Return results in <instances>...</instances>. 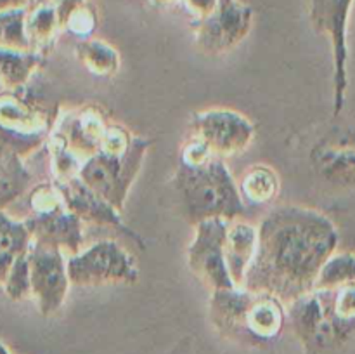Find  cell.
<instances>
[{
  "mask_svg": "<svg viewBox=\"0 0 355 354\" xmlns=\"http://www.w3.org/2000/svg\"><path fill=\"white\" fill-rule=\"evenodd\" d=\"M208 316L218 333L245 347L276 342L286 326V304L276 295L245 287L210 295Z\"/></svg>",
  "mask_w": 355,
  "mask_h": 354,
  "instance_id": "cell-2",
  "label": "cell"
},
{
  "mask_svg": "<svg viewBox=\"0 0 355 354\" xmlns=\"http://www.w3.org/2000/svg\"><path fill=\"white\" fill-rule=\"evenodd\" d=\"M30 0H0V12L7 9H12V7H21L28 6Z\"/></svg>",
  "mask_w": 355,
  "mask_h": 354,
  "instance_id": "cell-31",
  "label": "cell"
},
{
  "mask_svg": "<svg viewBox=\"0 0 355 354\" xmlns=\"http://www.w3.org/2000/svg\"><path fill=\"white\" fill-rule=\"evenodd\" d=\"M58 186L59 193H61L62 200H64L66 207L76 215L82 222H92V224L107 226V228H114L118 231L125 233L128 238L134 239L135 243L144 248L141 236L128 228L123 222L121 212L116 210L111 203H107L104 198L94 193L78 176L71 177L66 180H54Z\"/></svg>",
  "mask_w": 355,
  "mask_h": 354,
  "instance_id": "cell-16",
  "label": "cell"
},
{
  "mask_svg": "<svg viewBox=\"0 0 355 354\" xmlns=\"http://www.w3.org/2000/svg\"><path fill=\"white\" fill-rule=\"evenodd\" d=\"M28 260H30L31 297L35 298L38 312L49 318L62 307L71 285L64 252L54 246L31 242Z\"/></svg>",
  "mask_w": 355,
  "mask_h": 354,
  "instance_id": "cell-15",
  "label": "cell"
},
{
  "mask_svg": "<svg viewBox=\"0 0 355 354\" xmlns=\"http://www.w3.org/2000/svg\"><path fill=\"white\" fill-rule=\"evenodd\" d=\"M193 346H194L193 339H191V337H184V339H180L179 342H177L175 346H173L172 349L165 354H193L194 353Z\"/></svg>",
  "mask_w": 355,
  "mask_h": 354,
  "instance_id": "cell-30",
  "label": "cell"
},
{
  "mask_svg": "<svg viewBox=\"0 0 355 354\" xmlns=\"http://www.w3.org/2000/svg\"><path fill=\"white\" fill-rule=\"evenodd\" d=\"M149 2H153V0H149Z\"/></svg>",
  "mask_w": 355,
  "mask_h": 354,
  "instance_id": "cell-34",
  "label": "cell"
},
{
  "mask_svg": "<svg viewBox=\"0 0 355 354\" xmlns=\"http://www.w3.org/2000/svg\"><path fill=\"white\" fill-rule=\"evenodd\" d=\"M31 245V236L24 221L0 212V287L6 283L7 274L17 255L26 252Z\"/></svg>",
  "mask_w": 355,
  "mask_h": 354,
  "instance_id": "cell-21",
  "label": "cell"
},
{
  "mask_svg": "<svg viewBox=\"0 0 355 354\" xmlns=\"http://www.w3.org/2000/svg\"><path fill=\"white\" fill-rule=\"evenodd\" d=\"M259 245V229L245 221H231L224 243V257L234 287H243Z\"/></svg>",
  "mask_w": 355,
  "mask_h": 354,
  "instance_id": "cell-17",
  "label": "cell"
},
{
  "mask_svg": "<svg viewBox=\"0 0 355 354\" xmlns=\"http://www.w3.org/2000/svg\"><path fill=\"white\" fill-rule=\"evenodd\" d=\"M75 54L83 68L94 76H113L121 66L120 52L101 38H85L75 45Z\"/></svg>",
  "mask_w": 355,
  "mask_h": 354,
  "instance_id": "cell-23",
  "label": "cell"
},
{
  "mask_svg": "<svg viewBox=\"0 0 355 354\" xmlns=\"http://www.w3.org/2000/svg\"><path fill=\"white\" fill-rule=\"evenodd\" d=\"M30 250V248H28ZM28 250L17 255L14 260L12 267H10L9 274H7L6 283L2 285L3 294L10 298V301H24V298L31 297V280H30V260H28Z\"/></svg>",
  "mask_w": 355,
  "mask_h": 354,
  "instance_id": "cell-26",
  "label": "cell"
},
{
  "mask_svg": "<svg viewBox=\"0 0 355 354\" xmlns=\"http://www.w3.org/2000/svg\"><path fill=\"white\" fill-rule=\"evenodd\" d=\"M110 124L106 111L96 104L73 108L54 121L47 146L69 153L83 165L101 149Z\"/></svg>",
  "mask_w": 355,
  "mask_h": 354,
  "instance_id": "cell-10",
  "label": "cell"
},
{
  "mask_svg": "<svg viewBox=\"0 0 355 354\" xmlns=\"http://www.w3.org/2000/svg\"><path fill=\"white\" fill-rule=\"evenodd\" d=\"M59 31L61 28H59L52 0H37L28 6L26 33L31 51L45 54V51L54 44Z\"/></svg>",
  "mask_w": 355,
  "mask_h": 354,
  "instance_id": "cell-20",
  "label": "cell"
},
{
  "mask_svg": "<svg viewBox=\"0 0 355 354\" xmlns=\"http://www.w3.org/2000/svg\"><path fill=\"white\" fill-rule=\"evenodd\" d=\"M290 323L304 354H342L352 340L355 326L335 312L331 292L314 290L291 301L286 307Z\"/></svg>",
  "mask_w": 355,
  "mask_h": 354,
  "instance_id": "cell-5",
  "label": "cell"
},
{
  "mask_svg": "<svg viewBox=\"0 0 355 354\" xmlns=\"http://www.w3.org/2000/svg\"><path fill=\"white\" fill-rule=\"evenodd\" d=\"M30 215L24 219L31 242L75 255L82 250V221L66 207L55 183H42L28 194Z\"/></svg>",
  "mask_w": 355,
  "mask_h": 354,
  "instance_id": "cell-6",
  "label": "cell"
},
{
  "mask_svg": "<svg viewBox=\"0 0 355 354\" xmlns=\"http://www.w3.org/2000/svg\"><path fill=\"white\" fill-rule=\"evenodd\" d=\"M312 170L324 184L338 189H355V127L331 125L311 149Z\"/></svg>",
  "mask_w": 355,
  "mask_h": 354,
  "instance_id": "cell-13",
  "label": "cell"
},
{
  "mask_svg": "<svg viewBox=\"0 0 355 354\" xmlns=\"http://www.w3.org/2000/svg\"><path fill=\"white\" fill-rule=\"evenodd\" d=\"M279 176L276 170L266 163L250 167L239 180L238 189L245 205L270 203L279 193Z\"/></svg>",
  "mask_w": 355,
  "mask_h": 354,
  "instance_id": "cell-22",
  "label": "cell"
},
{
  "mask_svg": "<svg viewBox=\"0 0 355 354\" xmlns=\"http://www.w3.org/2000/svg\"><path fill=\"white\" fill-rule=\"evenodd\" d=\"M97 26H99V14H97L96 6L85 0L82 6H78L69 14L62 31H68L78 40H85V38H92V33L97 30Z\"/></svg>",
  "mask_w": 355,
  "mask_h": 354,
  "instance_id": "cell-27",
  "label": "cell"
},
{
  "mask_svg": "<svg viewBox=\"0 0 355 354\" xmlns=\"http://www.w3.org/2000/svg\"><path fill=\"white\" fill-rule=\"evenodd\" d=\"M0 354H10V351L7 349V346L2 342V340H0Z\"/></svg>",
  "mask_w": 355,
  "mask_h": 354,
  "instance_id": "cell-33",
  "label": "cell"
},
{
  "mask_svg": "<svg viewBox=\"0 0 355 354\" xmlns=\"http://www.w3.org/2000/svg\"><path fill=\"white\" fill-rule=\"evenodd\" d=\"M66 264L69 283L75 287L134 285L139 280L134 259L114 239L96 242L89 248L69 255Z\"/></svg>",
  "mask_w": 355,
  "mask_h": 354,
  "instance_id": "cell-9",
  "label": "cell"
},
{
  "mask_svg": "<svg viewBox=\"0 0 355 354\" xmlns=\"http://www.w3.org/2000/svg\"><path fill=\"white\" fill-rule=\"evenodd\" d=\"M229 222L225 219H207L194 226V239L187 250V264L196 280L210 290L234 288L224 257V243Z\"/></svg>",
  "mask_w": 355,
  "mask_h": 354,
  "instance_id": "cell-12",
  "label": "cell"
},
{
  "mask_svg": "<svg viewBox=\"0 0 355 354\" xmlns=\"http://www.w3.org/2000/svg\"><path fill=\"white\" fill-rule=\"evenodd\" d=\"M54 118L23 90L0 94V144L21 158L47 142Z\"/></svg>",
  "mask_w": 355,
  "mask_h": 354,
  "instance_id": "cell-7",
  "label": "cell"
},
{
  "mask_svg": "<svg viewBox=\"0 0 355 354\" xmlns=\"http://www.w3.org/2000/svg\"><path fill=\"white\" fill-rule=\"evenodd\" d=\"M83 2H85V0H52V6H54L55 16H58V23H59V28H61V31H62V26H64L66 19L69 17V14H71L76 7L82 6Z\"/></svg>",
  "mask_w": 355,
  "mask_h": 354,
  "instance_id": "cell-29",
  "label": "cell"
},
{
  "mask_svg": "<svg viewBox=\"0 0 355 354\" xmlns=\"http://www.w3.org/2000/svg\"><path fill=\"white\" fill-rule=\"evenodd\" d=\"M42 65L44 54L0 47V87L3 90H23Z\"/></svg>",
  "mask_w": 355,
  "mask_h": 354,
  "instance_id": "cell-18",
  "label": "cell"
},
{
  "mask_svg": "<svg viewBox=\"0 0 355 354\" xmlns=\"http://www.w3.org/2000/svg\"><path fill=\"white\" fill-rule=\"evenodd\" d=\"M184 10L193 17V24L210 17L220 6V0H179Z\"/></svg>",
  "mask_w": 355,
  "mask_h": 354,
  "instance_id": "cell-28",
  "label": "cell"
},
{
  "mask_svg": "<svg viewBox=\"0 0 355 354\" xmlns=\"http://www.w3.org/2000/svg\"><path fill=\"white\" fill-rule=\"evenodd\" d=\"M28 6L12 7L0 12V47L31 51L26 33Z\"/></svg>",
  "mask_w": 355,
  "mask_h": 354,
  "instance_id": "cell-25",
  "label": "cell"
},
{
  "mask_svg": "<svg viewBox=\"0 0 355 354\" xmlns=\"http://www.w3.org/2000/svg\"><path fill=\"white\" fill-rule=\"evenodd\" d=\"M175 2H179V0H153L151 3H155V6H170V3H175Z\"/></svg>",
  "mask_w": 355,
  "mask_h": 354,
  "instance_id": "cell-32",
  "label": "cell"
},
{
  "mask_svg": "<svg viewBox=\"0 0 355 354\" xmlns=\"http://www.w3.org/2000/svg\"><path fill=\"white\" fill-rule=\"evenodd\" d=\"M149 148L151 141L148 137L132 134L125 125L111 121L101 149L83 162L78 177L121 212Z\"/></svg>",
  "mask_w": 355,
  "mask_h": 354,
  "instance_id": "cell-3",
  "label": "cell"
},
{
  "mask_svg": "<svg viewBox=\"0 0 355 354\" xmlns=\"http://www.w3.org/2000/svg\"><path fill=\"white\" fill-rule=\"evenodd\" d=\"M31 184V172L23 158L0 144V212H6L17 198L23 196Z\"/></svg>",
  "mask_w": 355,
  "mask_h": 354,
  "instance_id": "cell-19",
  "label": "cell"
},
{
  "mask_svg": "<svg viewBox=\"0 0 355 354\" xmlns=\"http://www.w3.org/2000/svg\"><path fill=\"white\" fill-rule=\"evenodd\" d=\"M173 184L184 215L193 226L207 219L236 221L245 215L246 205L224 158L211 156L201 163L179 162Z\"/></svg>",
  "mask_w": 355,
  "mask_h": 354,
  "instance_id": "cell-4",
  "label": "cell"
},
{
  "mask_svg": "<svg viewBox=\"0 0 355 354\" xmlns=\"http://www.w3.org/2000/svg\"><path fill=\"white\" fill-rule=\"evenodd\" d=\"M347 285H355V252H335L322 266L314 288L333 290Z\"/></svg>",
  "mask_w": 355,
  "mask_h": 354,
  "instance_id": "cell-24",
  "label": "cell"
},
{
  "mask_svg": "<svg viewBox=\"0 0 355 354\" xmlns=\"http://www.w3.org/2000/svg\"><path fill=\"white\" fill-rule=\"evenodd\" d=\"M191 130L218 158L241 155L255 139L253 121L231 108L198 111L191 120Z\"/></svg>",
  "mask_w": 355,
  "mask_h": 354,
  "instance_id": "cell-11",
  "label": "cell"
},
{
  "mask_svg": "<svg viewBox=\"0 0 355 354\" xmlns=\"http://www.w3.org/2000/svg\"><path fill=\"white\" fill-rule=\"evenodd\" d=\"M257 229L259 245L243 287L276 295L284 304L314 290L340 242L328 215L300 205L272 208Z\"/></svg>",
  "mask_w": 355,
  "mask_h": 354,
  "instance_id": "cell-1",
  "label": "cell"
},
{
  "mask_svg": "<svg viewBox=\"0 0 355 354\" xmlns=\"http://www.w3.org/2000/svg\"><path fill=\"white\" fill-rule=\"evenodd\" d=\"M354 0H307V12L312 28L324 35L333 56V117H338L347 103L349 90V28Z\"/></svg>",
  "mask_w": 355,
  "mask_h": 354,
  "instance_id": "cell-8",
  "label": "cell"
},
{
  "mask_svg": "<svg viewBox=\"0 0 355 354\" xmlns=\"http://www.w3.org/2000/svg\"><path fill=\"white\" fill-rule=\"evenodd\" d=\"M253 19L255 12L245 0H220L210 17L193 24L194 44L207 56L227 54L248 37Z\"/></svg>",
  "mask_w": 355,
  "mask_h": 354,
  "instance_id": "cell-14",
  "label": "cell"
}]
</instances>
